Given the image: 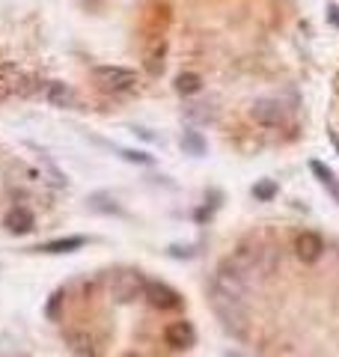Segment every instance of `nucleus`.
<instances>
[{
    "mask_svg": "<svg viewBox=\"0 0 339 357\" xmlns=\"http://www.w3.org/2000/svg\"><path fill=\"white\" fill-rule=\"evenodd\" d=\"M93 77L105 93H131V89H137V72L122 69V66H98V69H93Z\"/></svg>",
    "mask_w": 339,
    "mask_h": 357,
    "instance_id": "f257e3e1",
    "label": "nucleus"
},
{
    "mask_svg": "<svg viewBox=\"0 0 339 357\" xmlns=\"http://www.w3.org/2000/svg\"><path fill=\"white\" fill-rule=\"evenodd\" d=\"M143 292H146V280L140 271H119L110 283V295L116 298L119 304H128V301L140 298Z\"/></svg>",
    "mask_w": 339,
    "mask_h": 357,
    "instance_id": "f03ea898",
    "label": "nucleus"
},
{
    "mask_svg": "<svg viewBox=\"0 0 339 357\" xmlns=\"http://www.w3.org/2000/svg\"><path fill=\"white\" fill-rule=\"evenodd\" d=\"M250 116L265 128H280L289 114L280 102H274V98H259V102H253V107H250Z\"/></svg>",
    "mask_w": 339,
    "mask_h": 357,
    "instance_id": "7ed1b4c3",
    "label": "nucleus"
},
{
    "mask_svg": "<svg viewBox=\"0 0 339 357\" xmlns=\"http://www.w3.org/2000/svg\"><path fill=\"white\" fill-rule=\"evenodd\" d=\"M146 301L155 307V310H176L179 304H182V295L176 292V289H170L167 283H158V280H152V283H146Z\"/></svg>",
    "mask_w": 339,
    "mask_h": 357,
    "instance_id": "20e7f679",
    "label": "nucleus"
},
{
    "mask_svg": "<svg viewBox=\"0 0 339 357\" xmlns=\"http://www.w3.org/2000/svg\"><path fill=\"white\" fill-rule=\"evenodd\" d=\"M24 84H27V77L15 63H0V102L9 98V96H15V93H21Z\"/></svg>",
    "mask_w": 339,
    "mask_h": 357,
    "instance_id": "39448f33",
    "label": "nucleus"
},
{
    "mask_svg": "<svg viewBox=\"0 0 339 357\" xmlns=\"http://www.w3.org/2000/svg\"><path fill=\"white\" fill-rule=\"evenodd\" d=\"M295 253H298L301 262H319L322 253H324L322 236H315V232H301L295 238Z\"/></svg>",
    "mask_w": 339,
    "mask_h": 357,
    "instance_id": "423d86ee",
    "label": "nucleus"
},
{
    "mask_svg": "<svg viewBox=\"0 0 339 357\" xmlns=\"http://www.w3.org/2000/svg\"><path fill=\"white\" fill-rule=\"evenodd\" d=\"M167 342L173 345V349H190V345L197 342V331L190 321H173V325L167 328Z\"/></svg>",
    "mask_w": 339,
    "mask_h": 357,
    "instance_id": "0eeeda50",
    "label": "nucleus"
},
{
    "mask_svg": "<svg viewBox=\"0 0 339 357\" xmlns=\"http://www.w3.org/2000/svg\"><path fill=\"white\" fill-rule=\"evenodd\" d=\"M33 227H36V218H33V211L21 208V206L6 211V229L9 232H15V236H24V232H30Z\"/></svg>",
    "mask_w": 339,
    "mask_h": 357,
    "instance_id": "6e6552de",
    "label": "nucleus"
},
{
    "mask_svg": "<svg viewBox=\"0 0 339 357\" xmlns=\"http://www.w3.org/2000/svg\"><path fill=\"white\" fill-rule=\"evenodd\" d=\"M45 96H48V102H51V105H56V107H75V105H77V93H75V86L63 84V81L48 84V89H45Z\"/></svg>",
    "mask_w": 339,
    "mask_h": 357,
    "instance_id": "1a4fd4ad",
    "label": "nucleus"
},
{
    "mask_svg": "<svg viewBox=\"0 0 339 357\" xmlns=\"http://www.w3.org/2000/svg\"><path fill=\"white\" fill-rule=\"evenodd\" d=\"M86 244L84 236H69V238H54V241H45L39 244V253H72V250H81Z\"/></svg>",
    "mask_w": 339,
    "mask_h": 357,
    "instance_id": "9d476101",
    "label": "nucleus"
},
{
    "mask_svg": "<svg viewBox=\"0 0 339 357\" xmlns=\"http://www.w3.org/2000/svg\"><path fill=\"white\" fill-rule=\"evenodd\" d=\"M310 170L315 173V176H319V182L327 188V191H331L333 197H336V203H339V182H336V176L331 173V170H327V167L322 164V161H312L310 164Z\"/></svg>",
    "mask_w": 339,
    "mask_h": 357,
    "instance_id": "9b49d317",
    "label": "nucleus"
},
{
    "mask_svg": "<svg viewBox=\"0 0 339 357\" xmlns=\"http://www.w3.org/2000/svg\"><path fill=\"white\" fill-rule=\"evenodd\" d=\"M202 89V77L194 75V72H182L176 77V93H182V96H194Z\"/></svg>",
    "mask_w": 339,
    "mask_h": 357,
    "instance_id": "f8f14e48",
    "label": "nucleus"
},
{
    "mask_svg": "<svg viewBox=\"0 0 339 357\" xmlns=\"http://www.w3.org/2000/svg\"><path fill=\"white\" fill-rule=\"evenodd\" d=\"M182 146H185L190 155H202V152H206V143H202V137H199L197 131H185Z\"/></svg>",
    "mask_w": 339,
    "mask_h": 357,
    "instance_id": "ddd939ff",
    "label": "nucleus"
},
{
    "mask_svg": "<svg viewBox=\"0 0 339 357\" xmlns=\"http://www.w3.org/2000/svg\"><path fill=\"white\" fill-rule=\"evenodd\" d=\"M274 194H277V185H274V182H259V185L253 188V197H256V199H271Z\"/></svg>",
    "mask_w": 339,
    "mask_h": 357,
    "instance_id": "4468645a",
    "label": "nucleus"
},
{
    "mask_svg": "<svg viewBox=\"0 0 339 357\" xmlns=\"http://www.w3.org/2000/svg\"><path fill=\"white\" fill-rule=\"evenodd\" d=\"M119 155H122L126 161H134V164H149V161H152L149 155H143V152H131V149H119Z\"/></svg>",
    "mask_w": 339,
    "mask_h": 357,
    "instance_id": "2eb2a0df",
    "label": "nucleus"
}]
</instances>
